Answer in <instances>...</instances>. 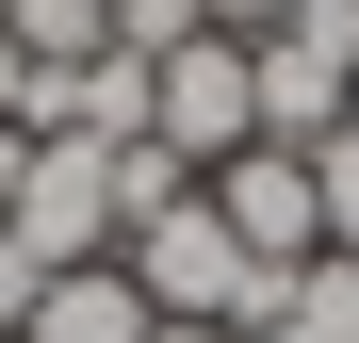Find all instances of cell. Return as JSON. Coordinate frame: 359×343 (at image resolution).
Wrapping results in <instances>:
<instances>
[{
    "label": "cell",
    "mask_w": 359,
    "mask_h": 343,
    "mask_svg": "<svg viewBox=\"0 0 359 343\" xmlns=\"http://www.w3.org/2000/svg\"><path fill=\"white\" fill-rule=\"evenodd\" d=\"M114 262H131V295L163 311V327H262V295L278 278L212 229V196H163V213H131L114 229Z\"/></svg>",
    "instance_id": "cell-1"
},
{
    "label": "cell",
    "mask_w": 359,
    "mask_h": 343,
    "mask_svg": "<svg viewBox=\"0 0 359 343\" xmlns=\"http://www.w3.org/2000/svg\"><path fill=\"white\" fill-rule=\"evenodd\" d=\"M343 82H359V0H294L278 33H245L262 147H327V131H343Z\"/></svg>",
    "instance_id": "cell-2"
},
{
    "label": "cell",
    "mask_w": 359,
    "mask_h": 343,
    "mask_svg": "<svg viewBox=\"0 0 359 343\" xmlns=\"http://www.w3.org/2000/svg\"><path fill=\"white\" fill-rule=\"evenodd\" d=\"M147 147L180 163V180H212L229 147H262V114H245V33H180L163 66H147Z\"/></svg>",
    "instance_id": "cell-3"
},
{
    "label": "cell",
    "mask_w": 359,
    "mask_h": 343,
    "mask_svg": "<svg viewBox=\"0 0 359 343\" xmlns=\"http://www.w3.org/2000/svg\"><path fill=\"white\" fill-rule=\"evenodd\" d=\"M212 229H229V246H245L262 278H294V262H327V213H311V147H229L212 163Z\"/></svg>",
    "instance_id": "cell-4"
},
{
    "label": "cell",
    "mask_w": 359,
    "mask_h": 343,
    "mask_svg": "<svg viewBox=\"0 0 359 343\" xmlns=\"http://www.w3.org/2000/svg\"><path fill=\"white\" fill-rule=\"evenodd\" d=\"M0 229H17V246H33L49 278H66V262H114V147L49 131V147L17 163V213H0Z\"/></svg>",
    "instance_id": "cell-5"
},
{
    "label": "cell",
    "mask_w": 359,
    "mask_h": 343,
    "mask_svg": "<svg viewBox=\"0 0 359 343\" xmlns=\"http://www.w3.org/2000/svg\"><path fill=\"white\" fill-rule=\"evenodd\" d=\"M163 311L131 295V262H66V278H49V295H33V327L17 343H147Z\"/></svg>",
    "instance_id": "cell-6"
},
{
    "label": "cell",
    "mask_w": 359,
    "mask_h": 343,
    "mask_svg": "<svg viewBox=\"0 0 359 343\" xmlns=\"http://www.w3.org/2000/svg\"><path fill=\"white\" fill-rule=\"evenodd\" d=\"M229 343H359V262H343V246L294 262L278 295H262V327H229Z\"/></svg>",
    "instance_id": "cell-7"
},
{
    "label": "cell",
    "mask_w": 359,
    "mask_h": 343,
    "mask_svg": "<svg viewBox=\"0 0 359 343\" xmlns=\"http://www.w3.org/2000/svg\"><path fill=\"white\" fill-rule=\"evenodd\" d=\"M311 213H327V246L359 262V131H327V147H311Z\"/></svg>",
    "instance_id": "cell-8"
},
{
    "label": "cell",
    "mask_w": 359,
    "mask_h": 343,
    "mask_svg": "<svg viewBox=\"0 0 359 343\" xmlns=\"http://www.w3.org/2000/svg\"><path fill=\"white\" fill-rule=\"evenodd\" d=\"M33 295H49V262L17 246V229H0V343H17V327H33Z\"/></svg>",
    "instance_id": "cell-9"
},
{
    "label": "cell",
    "mask_w": 359,
    "mask_h": 343,
    "mask_svg": "<svg viewBox=\"0 0 359 343\" xmlns=\"http://www.w3.org/2000/svg\"><path fill=\"white\" fill-rule=\"evenodd\" d=\"M294 0H196V33H278Z\"/></svg>",
    "instance_id": "cell-10"
},
{
    "label": "cell",
    "mask_w": 359,
    "mask_h": 343,
    "mask_svg": "<svg viewBox=\"0 0 359 343\" xmlns=\"http://www.w3.org/2000/svg\"><path fill=\"white\" fill-rule=\"evenodd\" d=\"M17 163H33V131H17V114H0V213H17Z\"/></svg>",
    "instance_id": "cell-11"
},
{
    "label": "cell",
    "mask_w": 359,
    "mask_h": 343,
    "mask_svg": "<svg viewBox=\"0 0 359 343\" xmlns=\"http://www.w3.org/2000/svg\"><path fill=\"white\" fill-rule=\"evenodd\" d=\"M147 343H229V327H147Z\"/></svg>",
    "instance_id": "cell-12"
},
{
    "label": "cell",
    "mask_w": 359,
    "mask_h": 343,
    "mask_svg": "<svg viewBox=\"0 0 359 343\" xmlns=\"http://www.w3.org/2000/svg\"><path fill=\"white\" fill-rule=\"evenodd\" d=\"M343 131H359V82H343Z\"/></svg>",
    "instance_id": "cell-13"
}]
</instances>
